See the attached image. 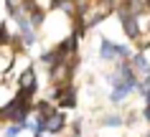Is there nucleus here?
<instances>
[{
    "mask_svg": "<svg viewBox=\"0 0 150 137\" xmlns=\"http://www.w3.org/2000/svg\"><path fill=\"white\" fill-rule=\"evenodd\" d=\"M99 53H102L104 61H115V56H127V48H125V46H115L110 38H104L102 41V51H99Z\"/></svg>",
    "mask_w": 150,
    "mask_h": 137,
    "instance_id": "1",
    "label": "nucleus"
},
{
    "mask_svg": "<svg viewBox=\"0 0 150 137\" xmlns=\"http://www.w3.org/2000/svg\"><path fill=\"white\" fill-rule=\"evenodd\" d=\"M69 71H71V64H69V61H61V64H56V66H54L51 79H54L56 84H64V81L69 79Z\"/></svg>",
    "mask_w": 150,
    "mask_h": 137,
    "instance_id": "2",
    "label": "nucleus"
},
{
    "mask_svg": "<svg viewBox=\"0 0 150 137\" xmlns=\"http://www.w3.org/2000/svg\"><path fill=\"white\" fill-rule=\"evenodd\" d=\"M56 99H59L64 107H74V102H76V99H74V89H71V86L56 89Z\"/></svg>",
    "mask_w": 150,
    "mask_h": 137,
    "instance_id": "3",
    "label": "nucleus"
},
{
    "mask_svg": "<svg viewBox=\"0 0 150 137\" xmlns=\"http://www.w3.org/2000/svg\"><path fill=\"white\" fill-rule=\"evenodd\" d=\"M61 127H64V114L51 112V114L46 117V129H48V132H59Z\"/></svg>",
    "mask_w": 150,
    "mask_h": 137,
    "instance_id": "4",
    "label": "nucleus"
},
{
    "mask_svg": "<svg viewBox=\"0 0 150 137\" xmlns=\"http://www.w3.org/2000/svg\"><path fill=\"white\" fill-rule=\"evenodd\" d=\"M21 89L28 91V94H33V89H36V74L33 71H25L23 76H21Z\"/></svg>",
    "mask_w": 150,
    "mask_h": 137,
    "instance_id": "5",
    "label": "nucleus"
},
{
    "mask_svg": "<svg viewBox=\"0 0 150 137\" xmlns=\"http://www.w3.org/2000/svg\"><path fill=\"white\" fill-rule=\"evenodd\" d=\"M21 129H25V124H10V127L5 129V137H18Z\"/></svg>",
    "mask_w": 150,
    "mask_h": 137,
    "instance_id": "6",
    "label": "nucleus"
},
{
    "mask_svg": "<svg viewBox=\"0 0 150 137\" xmlns=\"http://www.w3.org/2000/svg\"><path fill=\"white\" fill-rule=\"evenodd\" d=\"M104 124H107V127H112V124L117 127V124H122V117H107V119H104Z\"/></svg>",
    "mask_w": 150,
    "mask_h": 137,
    "instance_id": "7",
    "label": "nucleus"
},
{
    "mask_svg": "<svg viewBox=\"0 0 150 137\" xmlns=\"http://www.w3.org/2000/svg\"><path fill=\"white\" fill-rule=\"evenodd\" d=\"M148 5H150V0H148Z\"/></svg>",
    "mask_w": 150,
    "mask_h": 137,
    "instance_id": "8",
    "label": "nucleus"
}]
</instances>
